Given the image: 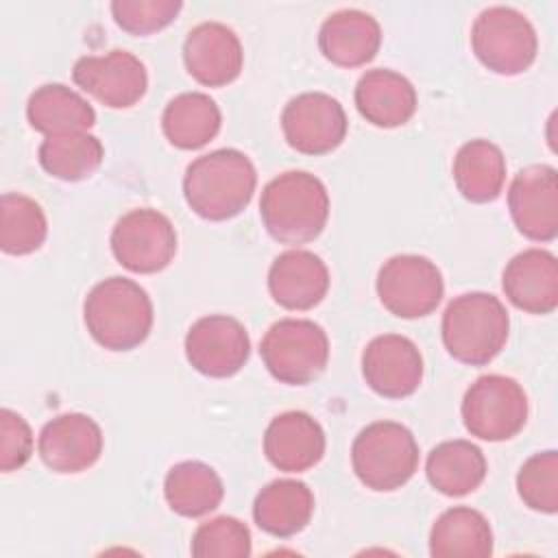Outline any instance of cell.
Returning a JSON list of instances; mask_svg holds the SVG:
<instances>
[{"mask_svg":"<svg viewBox=\"0 0 558 558\" xmlns=\"http://www.w3.org/2000/svg\"><path fill=\"white\" fill-rule=\"evenodd\" d=\"M183 61L190 76L201 85L225 87L240 76L244 50L233 28L220 22H203L187 33Z\"/></svg>","mask_w":558,"mask_h":558,"instance_id":"obj_17","label":"cell"},{"mask_svg":"<svg viewBox=\"0 0 558 558\" xmlns=\"http://www.w3.org/2000/svg\"><path fill=\"white\" fill-rule=\"evenodd\" d=\"M251 340L246 327L227 314L198 318L185 336V357L194 371L207 377H231L248 362Z\"/></svg>","mask_w":558,"mask_h":558,"instance_id":"obj_12","label":"cell"},{"mask_svg":"<svg viewBox=\"0 0 558 558\" xmlns=\"http://www.w3.org/2000/svg\"><path fill=\"white\" fill-rule=\"evenodd\" d=\"M163 497L172 512L196 519L214 512L220 506L225 486L220 475L209 464L185 460L166 473Z\"/></svg>","mask_w":558,"mask_h":558,"instance_id":"obj_29","label":"cell"},{"mask_svg":"<svg viewBox=\"0 0 558 558\" xmlns=\"http://www.w3.org/2000/svg\"><path fill=\"white\" fill-rule=\"evenodd\" d=\"M329 290L327 264L312 251L290 248L275 257L268 270V292L286 310L316 307Z\"/></svg>","mask_w":558,"mask_h":558,"instance_id":"obj_20","label":"cell"},{"mask_svg":"<svg viewBox=\"0 0 558 558\" xmlns=\"http://www.w3.org/2000/svg\"><path fill=\"white\" fill-rule=\"evenodd\" d=\"M429 554L434 558H486L493 554L488 519L469 506L445 510L432 525Z\"/></svg>","mask_w":558,"mask_h":558,"instance_id":"obj_24","label":"cell"},{"mask_svg":"<svg viewBox=\"0 0 558 558\" xmlns=\"http://www.w3.org/2000/svg\"><path fill=\"white\" fill-rule=\"evenodd\" d=\"M486 458L471 440H445L436 445L425 462L427 482L447 497H462L480 488L486 477Z\"/></svg>","mask_w":558,"mask_h":558,"instance_id":"obj_25","label":"cell"},{"mask_svg":"<svg viewBox=\"0 0 558 558\" xmlns=\"http://www.w3.org/2000/svg\"><path fill=\"white\" fill-rule=\"evenodd\" d=\"M220 124L222 116L216 100L203 92H183L174 96L161 113L166 140L181 150L203 148L218 135Z\"/></svg>","mask_w":558,"mask_h":558,"instance_id":"obj_26","label":"cell"},{"mask_svg":"<svg viewBox=\"0 0 558 558\" xmlns=\"http://www.w3.org/2000/svg\"><path fill=\"white\" fill-rule=\"evenodd\" d=\"M353 96L360 116L381 129L405 124L418 105L414 85L403 74L386 68L364 72Z\"/></svg>","mask_w":558,"mask_h":558,"instance_id":"obj_22","label":"cell"},{"mask_svg":"<svg viewBox=\"0 0 558 558\" xmlns=\"http://www.w3.org/2000/svg\"><path fill=\"white\" fill-rule=\"evenodd\" d=\"M153 316L148 292L126 277H109L96 283L83 303L89 336L109 351L140 347L153 329Z\"/></svg>","mask_w":558,"mask_h":558,"instance_id":"obj_3","label":"cell"},{"mask_svg":"<svg viewBox=\"0 0 558 558\" xmlns=\"http://www.w3.org/2000/svg\"><path fill=\"white\" fill-rule=\"evenodd\" d=\"M286 142L303 155L336 150L347 137V113L342 105L323 92H305L288 100L281 113Z\"/></svg>","mask_w":558,"mask_h":558,"instance_id":"obj_11","label":"cell"},{"mask_svg":"<svg viewBox=\"0 0 558 558\" xmlns=\"http://www.w3.org/2000/svg\"><path fill=\"white\" fill-rule=\"evenodd\" d=\"M41 168L61 181H83L92 177L105 157L100 140L87 131L48 135L37 150Z\"/></svg>","mask_w":558,"mask_h":558,"instance_id":"obj_30","label":"cell"},{"mask_svg":"<svg viewBox=\"0 0 558 558\" xmlns=\"http://www.w3.org/2000/svg\"><path fill=\"white\" fill-rule=\"evenodd\" d=\"M259 355L277 381L305 386L325 371L329 362V338L314 320L281 318L264 333Z\"/></svg>","mask_w":558,"mask_h":558,"instance_id":"obj_6","label":"cell"},{"mask_svg":"<svg viewBox=\"0 0 558 558\" xmlns=\"http://www.w3.org/2000/svg\"><path fill=\"white\" fill-rule=\"evenodd\" d=\"M453 181L458 192L471 203L495 201L506 181V157L488 140H471L453 157Z\"/></svg>","mask_w":558,"mask_h":558,"instance_id":"obj_28","label":"cell"},{"mask_svg":"<svg viewBox=\"0 0 558 558\" xmlns=\"http://www.w3.org/2000/svg\"><path fill=\"white\" fill-rule=\"evenodd\" d=\"M259 216L277 242H312L323 233L329 218L327 187L305 170L281 172L262 190Z\"/></svg>","mask_w":558,"mask_h":558,"instance_id":"obj_2","label":"cell"},{"mask_svg":"<svg viewBox=\"0 0 558 558\" xmlns=\"http://www.w3.org/2000/svg\"><path fill=\"white\" fill-rule=\"evenodd\" d=\"M190 551L196 558H246L251 530L235 517H216L196 527Z\"/></svg>","mask_w":558,"mask_h":558,"instance_id":"obj_33","label":"cell"},{"mask_svg":"<svg viewBox=\"0 0 558 558\" xmlns=\"http://www.w3.org/2000/svg\"><path fill=\"white\" fill-rule=\"evenodd\" d=\"M74 83L111 109H129L142 100L148 87L144 63L129 50L87 54L72 68Z\"/></svg>","mask_w":558,"mask_h":558,"instance_id":"obj_13","label":"cell"},{"mask_svg":"<svg viewBox=\"0 0 558 558\" xmlns=\"http://www.w3.org/2000/svg\"><path fill=\"white\" fill-rule=\"evenodd\" d=\"M517 490L527 508L554 514L558 510V453L549 449L530 456L517 473Z\"/></svg>","mask_w":558,"mask_h":558,"instance_id":"obj_32","label":"cell"},{"mask_svg":"<svg viewBox=\"0 0 558 558\" xmlns=\"http://www.w3.org/2000/svg\"><path fill=\"white\" fill-rule=\"evenodd\" d=\"M268 462L286 473H303L325 456V432L320 423L301 410L275 416L264 434Z\"/></svg>","mask_w":558,"mask_h":558,"instance_id":"obj_18","label":"cell"},{"mask_svg":"<svg viewBox=\"0 0 558 558\" xmlns=\"http://www.w3.org/2000/svg\"><path fill=\"white\" fill-rule=\"evenodd\" d=\"M255 185L257 172L253 161L238 148H218L187 166L183 196L196 216L220 222L246 209Z\"/></svg>","mask_w":558,"mask_h":558,"instance_id":"obj_1","label":"cell"},{"mask_svg":"<svg viewBox=\"0 0 558 558\" xmlns=\"http://www.w3.org/2000/svg\"><path fill=\"white\" fill-rule=\"evenodd\" d=\"M381 46L379 22L360 9H340L331 13L318 31L323 57L340 68H360L375 59Z\"/></svg>","mask_w":558,"mask_h":558,"instance_id":"obj_21","label":"cell"},{"mask_svg":"<svg viewBox=\"0 0 558 558\" xmlns=\"http://www.w3.org/2000/svg\"><path fill=\"white\" fill-rule=\"evenodd\" d=\"M445 294L438 266L423 255H395L377 272V296L381 305L399 318H421L432 314Z\"/></svg>","mask_w":558,"mask_h":558,"instance_id":"obj_9","label":"cell"},{"mask_svg":"<svg viewBox=\"0 0 558 558\" xmlns=\"http://www.w3.org/2000/svg\"><path fill=\"white\" fill-rule=\"evenodd\" d=\"M33 456V432L24 416L2 408L0 410V469L11 473L22 469Z\"/></svg>","mask_w":558,"mask_h":558,"instance_id":"obj_35","label":"cell"},{"mask_svg":"<svg viewBox=\"0 0 558 558\" xmlns=\"http://www.w3.org/2000/svg\"><path fill=\"white\" fill-rule=\"evenodd\" d=\"M366 386L386 399H403L423 381V355L418 347L399 333L373 338L362 353Z\"/></svg>","mask_w":558,"mask_h":558,"instance_id":"obj_15","label":"cell"},{"mask_svg":"<svg viewBox=\"0 0 558 558\" xmlns=\"http://www.w3.org/2000/svg\"><path fill=\"white\" fill-rule=\"evenodd\" d=\"M314 514V493L299 480H275L253 501V519L270 536L288 538L307 527Z\"/></svg>","mask_w":558,"mask_h":558,"instance_id":"obj_23","label":"cell"},{"mask_svg":"<svg viewBox=\"0 0 558 558\" xmlns=\"http://www.w3.org/2000/svg\"><path fill=\"white\" fill-rule=\"evenodd\" d=\"M462 421L471 436L501 442L517 436L527 421V395L506 375H482L464 392Z\"/></svg>","mask_w":558,"mask_h":558,"instance_id":"obj_8","label":"cell"},{"mask_svg":"<svg viewBox=\"0 0 558 558\" xmlns=\"http://www.w3.org/2000/svg\"><path fill=\"white\" fill-rule=\"evenodd\" d=\"M111 253L131 272H159L177 255L174 225L157 209H131L111 231Z\"/></svg>","mask_w":558,"mask_h":558,"instance_id":"obj_10","label":"cell"},{"mask_svg":"<svg viewBox=\"0 0 558 558\" xmlns=\"http://www.w3.org/2000/svg\"><path fill=\"white\" fill-rule=\"evenodd\" d=\"M26 118L35 131L48 137L92 129L96 122V111L74 89L61 83H46L28 96Z\"/></svg>","mask_w":558,"mask_h":558,"instance_id":"obj_27","label":"cell"},{"mask_svg":"<svg viewBox=\"0 0 558 558\" xmlns=\"http://www.w3.org/2000/svg\"><path fill=\"white\" fill-rule=\"evenodd\" d=\"M471 48L486 70L514 76L534 63L538 37L521 11L512 7H488L471 26Z\"/></svg>","mask_w":558,"mask_h":558,"instance_id":"obj_7","label":"cell"},{"mask_svg":"<svg viewBox=\"0 0 558 558\" xmlns=\"http://www.w3.org/2000/svg\"><path fill=\"white\" fill-rule=\"evenodd\" d=\"M440 331L442 344L453 360L469 366H484L506 347L510 316L495 294L466 292L449 301Z\"/></svg>","mask_w":558,"mask_h":558,"instance_id":"obj_4","label":"cell"},{"mask_svg":"<svg viewBox=\"0 0 558 558\" xmlns=\"http://www.w3.org/2000/svg\"><path fill=\"white\" fill-rule=\"evenodd\" d=\"M37 451L50 471L81 473L98 462L102 453V429L87 414H59L41 427Z\"/></svg>","mask_w":558,"mask_h":558,"instance_id":"obj_16","label":"cell"},{"mask_svg":"<svg viewBox=\"0 0 558 558\" xmlns=\"http://www.w3.org/2000/svg\"><path fill=\"white\" fill-rule=\"evenodd\" d=\"M46 235H48V222L37 201L17 192L2 194L0 248L7 255H28L44 244Z\"/></svg>","mask_w":558,"mask_h":558,"instance_id":"obj_31","label":"cell"},{"mask_svg":"<svg viewBox=\"0 0 558 558\" xmlns=\"http://www.w3.org/2000/svg\"><path fill=\"white\" fill-rule=\"evenodd\" d=\"M351 464L366 488L379 493L397 490L416 473L418 445L405 425L375 421L355 436Z\"/></svg>","mask_w":558,"mask_h":558,"instance_id":"obj_5","label":"cell"},{"mask_svg":"<svg viewBox=\"0 0 558 558\" xmlns=\"http://www.w3.org/2000/svg\"><path fill=\"white\" fill-rule=\"evenodd\" d=\"M501 288L508 301L527 314H551L558 307V262L545 248H525L504 268Z\"/></svg>","mask_w":558,"mask_h":558,"instance_id":"obj_19","label":"cell"},{"mask_svg":"<svg viewBox=\"0 0 558 558\" xmlns=\"http://www.w3.org/2000/svg\"><path fill=\"white\" fill-rule=\"evenodd\" d=\"M514 227L527 240L551 242L558 235V174L554 166L534 163L519 170L508 190Z\"/></svg>","mask_w":558,"mask_h":558,"instance_id":"obj_14","label":"cell"},{"mask_svg":"<svg viewBox=\"0 0 558 558\" xmlns=\"http://www.w3.org/2000/svg\"><path fill=\"white\" fill-rule=\"evenodd\" d=\"M181 7L179 0H113L111 15L122 31L146 37L172 24Z\"/></svg>","mask_w":558,"mask_h":558,"instance_id":"obj_34","label":"cell"}]
</instances>
